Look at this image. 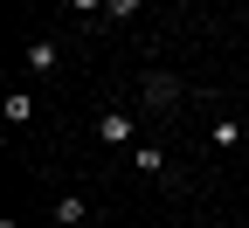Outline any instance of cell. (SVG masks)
<instances>
[{
    "mask_svg": "<svg viewBox=\"0 0 249 228\" xmlns=\"http://www.w3.org/2000/svg\"><path fill=\"white\" fill-rule=\"evenodd\" d=\"M139 97H145V104H152V111H173V104H180V97H187V83H180V76H166V70H152V76L139 83Z\"/></svg>",
    "mask_w": 249,
    "mask_h": 228,
    "instance_id": "1",
    "label": "cell"
},
{
    "mask_svg": "<svg viewBox=\"0 0 249 228\" xmlns=\"http://www.w3.org/2000/svg\"><path fill=\"white\" fill-rule=\"evenodd\" d=\"M132 132H139V118H124V111H104L97 118V145H111V152L132 145Z\"/></svg>",
    "mask_w": 249,
    "mask_h": 228,
    "instance_id": "2",
    "label": "cell"
},
{
    "mask_svg": "<svg viewBox=\"0 0 249 228\" xmlns=\"http://www.w3.org/2000/svg\"><path fill=\"white\" fill-rule=\"evenodd\" d=\"M55 62H62V49H55L49 35H35V42H28V70H35V76H49Z\"/></svg>",
    "mask_w": 249,
    "mask_h": 228,
    "instance_id": "3",
    "label": "cell"
},
{
    "mask_svg": "<svg viewBox=\"0 0 249 228\" xmlns=\"http://www.w3.org/2000/svg\"><path fill=\"white\" fill-rule=\"evenodd\" d=\"M90 214V201H83V193H55V228H76Z\"/></svg>",
    "mask_w": 249,
    "mask_h": 228,
    "instance_id": "4",
    "label": "cell"
},
{
    "mask_svg": "<svg viewBox=\"0 0 249 228\" xmlns=\"http://www.w3.org/2000/svg\"><path fill=\"white\" fill-rule=\"evenodd\" d=\"M0 118H7V124H28V118H35V97H28V90H7V104H0Z\"/></svg>",
    "mask_w": 249,
    "mask_h": 228,
    "instance_id": "5",
    "label": "cell"
},
{
    "mask_svg": "<svg viewBox=\"0 0 249 228\" xmlns=\"http://www.w3.org/2000/svg\"><path fill=\"white\" fill-rule=\"evenodd\" d=\"M132 166L152 173V180H166V152H160V145H139V152H132Z\"/></svg>",
    "mask_w": 249,
    "mask_h": 228,
    "instance_id": "6",
    "label": "cell"
},
{
    "mask_svg": "<svg viewBox=\"0 0 249 228\" xmlns=\"http://www.w3.org/2000/svg\"><path fill=\"white\" fill-rule=\"evenodd\" d=\"M139 7H145V0H104V14H111V21H132Z\"/></svg>",
    "mask_w": 249,
    "mask_h": 228,
    "instance_id": "7",
    "label": "cell"
},
{
    "mask_svg": "<svg viewBox=\"0 0 249 228\" xmlns=\"http://www.w3.org/2000/svg\"><path fill=\"white\" fill-rule=\"evenodd\" d=\"M70 7H76V14H104V0H70Z\"/></svg>",
    "mask_w": 249,
    "mask_h": 228,
    "instance_id": "8",
    "label": "cell"
}]
</instances>
